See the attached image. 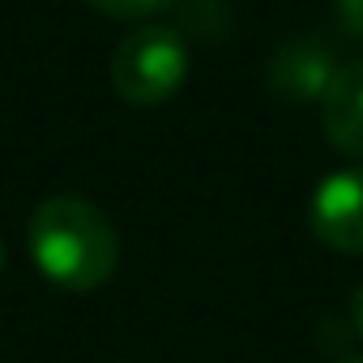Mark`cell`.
<instances>
[{
    "instance_id": "1",
    "label": "cell",
    "mask_w": 363,
    "mask_h": 363,
    "mask_svg": "<svg viewBox=\"0 0 363 363\" xmlns=\"http://www.w3.org/2000/svg\"><path fill=\"white\" fill-rule=\"evenodd\" d=\"M26 248H30L35 269L52 286L73 291V295L99 291L103 282H111L120 265V240H116L111 218L94 201L73 197V193L48 197L30 214Z\"/></svg>"
},
{
    "instance_id": "2",
    "label": "cell",
    "mask_w": 363,
    "mask_h": 363,
    "mask_svg": "<svg viewBox=\"0 0 363 363\" xmlns=\"http://www.w3.org/2000/svg\"><path fill=\"white\" fill-rule=\"evenodd\" d=\"M189 77V48L175 26H137L111 56V86L133 107H158Z\"/></svg>"
},
{
    "instance_id": "3",
    "label": "cell",
    "mask_w": 363,
    "mask_h": 363,
    "mask_svg": "<svg viewBox=\"0 0 363 363\" xmlns=\"http://www.w3.org/2000/svg\"><path fill=\"white\" fill-rule=\"evenodd\" d=\"M312 235L346 257H363V162L325 175L308 201Z\"/></svg>"
},
{
    "instance_id": "4",
    "label": "cell",
    "mask_w": 363,
    "mask_h": 363,
    "mask_svg": "<svg viewBox=\"0 0 363 363\" xmlns=\"http://www.w3.org/2000/svg\"><path fill=\"white\" fill-rule=\"evenodd\" d=\"M337 69L342 65L333 60V52L320 39H291L269 60V90L291 103H312V99H325Z\"/></svg>"
},
{
    "instance_id": "5",
    "label": "cell",
    "mask_w": 363,
    "mask_h": 363,
    "mask_svg": "<svg viewBox=\"0 0 363 363\" xmlns=\"http://www.w3.org/2000/svg\"><path fill=\"white\" fill-rule=\"evenodd\" d=\"M325 137L337 154L363 158V60H350L333 73L325 99H320Z\"/></svg>"
},
{
    "instance_id": "6",
    "label": "cell",
    "mask_w": 363,
    "mask_h": 363,
    "mask_svg": "<svg viewBox=\"0 0 363 363\" xmlns=\"http://www.w3.org/2000/svg\"><path fill=\"white\" fill-rule=\"evenodd\" d=\"M90 5L116 22H150L162 9H171V0H90Z\"/></svg>"
},
{
    "instance_id": "7",
    "label": "cell",
    "mask_w": 363,
    "mask_h": 363,
    "mask_svg": "<svg viewBox=\"0 0 363 363\" xmlns=\"http://www.w3.org/2000/svg\"><path fill=\"white\" fill-rule=\"evenodd\" d=\"M333 13H337L346 35L363 39V0H333Z\"/></svg>"
},
{
    "instance_id": "8",
    "label": "cell",
    "mask_w": 363,
    "mask_h": 363,
    "mask_svg": "<svg viewBox=\"0 0 363 363\" xmlns=\"http://www.w3.org/2000/svg\"><path fill=\"white\" fill-rule=\"evenodd\" d=\"M350 320H354V329H359V337H363V282H359L354 295H350Z\"/></svg>"
},
{
    "instance_id": "9",
    "label": "cell",
    "mask_w": 363,
    "mask_h": 363,
    "mask_svg": "<svg viewBox=\"0 0 363 363\" xmlns=\"http://www.w3.org/2000/svg\"><path fill=\"white\" fill-rule=\"evenodd\" d=\"M337 363H363V354H346V359H337Z\"/></svg>"
},
{
    "instance_id": "10",
    "label": "cell",
    "mask_w": 363,
    "mask_h": 363,
    "mask_svg": "<svg viewBox=\"0 0 363 363\" xmlns=\"http://www.w3.org/2000/svg\"><path fill=\"white\" fill-rule=\"evenodd\" d=\"M0 274H5V244H0Z\"/></svg>"
}]
</instances>
